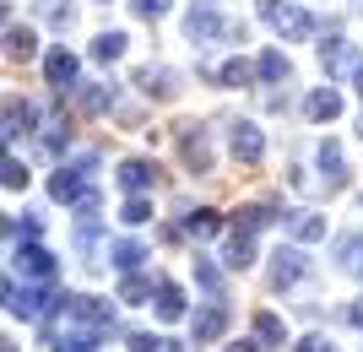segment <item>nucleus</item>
<instances>
[{
    "label": "nucleus",
    "mask_w": 363,
    "mask_h": 352,
    "mask_svg": "<svg viewBox=\"0 0 363 352\" xmlns=\"http://www.w3.org/2000/svg\"><path fill=\"white\" fill-rule=\"evenodd\" d=\"M309 271V261H303V249H277L272 255V288H293V282H298V276Z\"/></svg>",
    "instance_id": "nucleus-12"
},
{
    "label": "nucleus",
    "mask_w": 363,
    "mask_h": 352,
    "mask_svg": "<svg viewBox=\"0 0 363 352\" xmlns=\"http://www.w3.org/2000/svg\"><path fill=\"white\" fill-rule=\"evenodd\" d=\"M266 222H282L272 200H260V206H244V212L233 217V233H260V228H266Z\"/></svg>",
    "instance_id": "nucleus-19"
},
{
    "label": "nucleus",
    "mask_w": 363,
    "mask_h": 352,
    "mask_svg": "<svg viewBox=\"0 0 363 352\" xmlns=\"http://www.w3.org/2000/svg\"><path fill=\"white\" fill-rule=\"evenodd\" d=\"M206 76H212L217 87H244L255 71H250V60H228V65H206Z\"/></svg>",
    "instance_id": "nucleus-22"
},
{
    "label": "nucleus",
    "mask_w": 363,
    "mask_h": 352,
    "mask_svg": "<svg viewBox=\"0 0 363 352\" xmlns=\"http://www.w3.org/2000/svg\"><path fill=\"white\" fill-rule=\"evenodd\" d=\"M147 293H152V282H147V276H136V271H125V282H120V298H125V304H141V298H147Z\"/></svg>",
    "instance_id": "nucleus-32"
},
{
    "label": "nucleus",
    "mask_w": 363,
    "mask_h": 352,
    "mask_svg": "<svg viewBox=\"0 0 363 352\" xmlns=\"http://www.w3.org/2000/svg\"><path fill=\"white\" fill-rule=\"evenodd\" d=\"M196 282H201L206 293H223V271H217L212 261H201V255H196Z\"/></svg>",
    "instance_id": "nucleus-35"
},
{
    "label": "nucleus",
    "mask_w": 363,
    "mask_h": 352,
    "mask_svg": "<svg viewBox=\"0 0 363 352\" xmlns=\"http://www.w3.org/2000/svg\"><path fill=\"white\" fill-rule=\"evenodd\" d=\"M11 271L22 276V282H55L60 276V266H55V255H49L44 244H22V249H11Z\"/></svg>",
    "instance_id": "nucleus-5"
},
{
    "label": "nucleus",
    "mask_w": 363,
    "mask_h": 352,
    "mask_svg": "<svg viewBox=\"0 0 363 352\" xmlns=\"http://www.w3.org/2000/svg\"><path fill=\"white\" fill-rule=\"evenodd\" d=\"M260 22H266L277 38H288V44H298V38H309V33L320 28L315 16L303 11V6H293V0H260Z\"/></svg>",
    "instance_id": "nucleus-3"
},
{
    "label": "nucleus",
    "mask_w": 363,
    "mask_h": 352,
    "mask_svg": "<svg viewBox=\"0 0 363 352\" xmlns=\"http://www.w3.org/2000/svg\"><path fill=\"white\" fill-rule=\"evenodd\" d=\"M130 11H136L141 22H157V16L168 11V0H130Z\"/></svg>",
    "instance_id": "nucleus-37"
},
{
    "label": "nucleus",
    "mask_w": 363,
    "mask_h": 352,
    "mask_svg": "<svg viewBox=\"0 0 363 352\" xmlns=\"http://www.w3.org/2000/svg\"><path fill=\"white\" fill-rule=\"evenodd\" d=\"M336 261H342V271H363V233H347L336 244Z\"/></svg>",
    "instance_id": "nucleus-30"
},
{
    "label": "nucleus",
    "mask_w": 363,
    "mask_h": 352,
    "mask_svg": "<svg viewBox=\"0 0 363 352\" xmlns=\"http://www.w3.org/2000/svg\"><path fill=\"white\" fill-rule=\"evenodd\" d=\"M136 87L147 92V98H174V92H179V76H174L168 65H147V71H136Z\"/></svg>",
    "instance_id": "nucleus-14"
},
{
    "label": "nucleus",
    "mask_w": 363,
    "mask_h": 352,
    "mask_svg": "<svg viewBox=\"0 0 363 352\" xmlns=\"http://www.w3.org/2000/svg\"><path fill=\"white\" fill-rule=\"evenodd\" d=\"M44 76H49V87H60V92H71V87H76V55H71L65 44L44 55Z\"/></svg>",
    "instance_id": "nucleus-11"
},
{
    "label": "nucleus",
    "mask_w": 363,
    "mask_h": 352,
    "mask_svg": "<svg viewBox=\"0 0 363 352\" xmlns=\"http://www.w3.org/2000/svg\"><path fill=\"white\" fill-rule=\"evenodd\" d=\"M49 304H60L55 282H28V288H16V276H6V314H16V320H44Z\"/></svg>",
    "instance_id": "nucleus-4"
},
{
    "label": "nucleus",
    "mask_w": 363,
    "mask_h": 352,
    "mask_svg": "<svg viewBox=\"0 0 363 352\" xmlns=\"http://www.w3.org/2000/svg\"><path fill=\"white\" fill-rule=\"evenodd\" d=\"M33 55H38V38H33V28H16V22H11V28H6V60H22V65H28Z\"/></svg>",
    "instance_id": "nucleus-20"
},
{
    "label": "nucleus",
    "mask_w": 363,
    "mask_h": 352,
    "mask_svg": "<svg viewBox=\"0 0 363 352\" xmlns=\"http://www.w3.org/2000/svg\"><path fill=\"white\" fill-rule=\"evenodd\" d=\"M33 125H38V108H33V103H16V98H6V141L28 136Z\"/></svg>",
    "instance_id": "nucleus-18"
},
{
    "label": "nucleus",
    "mask_w": 363,
    "mask_h": 352,
    "mask_svg": "<svg viewBox=\"0 0 363 352\" xmlns=\"http://www.w3.org/2000/svg\"><path fill=\"white\" fill-rule=\"evenodd\" d=\"M282 222H288V233L298 239V244L325 239V217H315V212H282Z\"/></svg>",
    "instance_id": "nucleus-17"
},
{
    "label": "nucleus",
    "mask_w": 363,
    "mask_h": 352,
    "mask_svg": "<svg viewBox=\"0 0 363 352\" xmlns=\"http://www.w3.org/2000/svg\"><path fill=\"white\" fill-rule=\"evenodd\" d=\"M38 147H44L49 157H60L65 147H71V130H65V120H49V125H44V136H38Z\"/></svg>",
    "instance_id": "nucleus-29"
},
{
    "label": "nucleus",
    "mask_w": 363,
    "mask_h": 352,
    "mask_svg": "<svg viewBox=\"0 0 363 352\" xmlns=\"http://www.w3.org/2000/svg\"><path fill=\"white\" fill-rule=\"evenodd\" d=\"M320 169H325V179H331V184L347 179V169H342V147H336V141H320Z\"/></svg>",
    "instance_id": "nucleus-31"
},
{
    "label": "nucleus",
    "mask_w": 363,
    "mask_h": 352,
    "mask_svg": "<svg viewBox=\"0 0 363 352\" xmlns=\"http://www.w3.org/2000/svg\"><path fill=\"white\" fill-rule=\"evenodd\" d=\"M6 190H11V195H16V190H28V163H16L11 152H6Z\"/></svg>",
    "instance_id": "nucleus-36"
},
{
    "label": "nucleus",
    "mask_w": 363,
    "mask_h": 352,
    "mask_svg": "<svg viewBox=\"0 0 363 352\" xmlns=\"http://www.w3.org/2000/svg\"><path fill=\"white\" fill-rule=\"evenodd\" d=\"M0 352H16V347H11V341H0Z\"/></svg>",
    "instance_id": "nucleus-44"
},
{
    "label": "nucleus",
    "mask_w": 363,
    "mask_h": 352,
    "mask_svg": "<svg viewBox=\"0 0 363 352\" xmlns=\"http://www.w3.org/2000/svg\"><path fill=\"white\" fill-rule=\"evenodd\" d=\"M108 325H114L108 304L82 298V293H65L55 320L44 325V336H49V352H98V341L108 336Z\"/></svg>",
    "instance_id": "nucleus-1"
},
{
    "label": "nucleus",
    "mask_w": 363,
    "mask_h": 352,
    "mask_svg": "<svg viewBox=\"0 0 363 352\" xmlns=\"http://www.w3.org/2000/svg\"><path fill=\"white\" fill-rule=\"evenodd\" d=\"M157 320H184V293L174 288V282L157 288Z\"/></svg>",
    "instance_id": "nucleus-25"
},
{
    "label": "nucleus",
    "mask_w": 363,
    "mask_h": 352,
    "mask_svg": "<svg viewBox=\"0 0 363 352\" xmlns=\"http://www.w3.org/2000/svg\"><path fill=\"white\" fill-rule=\"evenodd\" d=\"M223 331H228V304H223V298H217V304H206L196 320H190V336H196V341H217Z\"/></svg>",
    "instance_id": "nucleus-13"
},
{
    "label": "nucleus",
    "mask_w": 363,
    "mask_h": 352,
    "mask_svg": "<svg viewBox=\"0 0 363 352\" xmlns=\"http://www.w3.org/2000/svg\"><path fill=\"white\" fill-rule=\"evenodd\" d=\"M255 341L260 347H282V341H288L282 320H277V314H255Z\"/></svg>",
    "instance_id": "nucleus-28"
},
{
    "label": "nucleus",
    "mask_w": 363,
    "mask_h": 352,
    "mask_svg": "<svg viewBox=\"0 0 363 352\" xmlns=\"http://www.w3.org/2000/svg\"><path fill=\"white\" fill-rule=\"evenodd\" d=\"M125 222H130V228H141V222H152V200L147 195H130V200H125Z\"/></svg>",
    "instance_id": "nucleus-33"
},
{
    "label": "nucleus",
    "mask_w": 363,
    "mask_h": 352,
    "mask_svg": "<svg viewBox=\"0 0 363 352\" xmlns=\"http://www.w3.org/2000/svg\"><path fill=\"white\" fill-rule=\"evenodd\" d=\"M76 108L82 114H108L114 108V81H87V87L76 92Z\"/></svg>",
    "instance_id": "nucleus-16"
},
{
    "label": "nucleus",
    "mask_w": 363,
    "mask_h": 352,
    "mask_svg": "<svg viewBox=\"0 0 363 352\" xmlns=\"http://www.w3.org/2000/svg\"><path fill=\"white\" fill-rule=\"evenodd\" d=\"M298 352H331V341H325V336H303Z\"/></svg>",
    "instance_id": "nucleus-40"
},
{
    "label": "nucleus",
    "mask_w": 363,
    "mask_h": 352,
    "mask_svg": "<svg viewBox=\"0 0 363 352\" xmlns=\"http://www.w3.org/2000/svg\"><path fill=\"white\" fill-rule=\"evenodd\" d=\"M141 261H152L147 244H136V239H120V244H114V266H120V271H136Z\"/></svg>",
    "instance_id": "nucleus-27"
},
{
    "label": "nucleus",
    "mask_w": 363,
    "mask_h": 352,
    "mask_svg": "<svg viewBox=\"0 0 363 352\" xmlns=\"http://www.w3.org/2000/svg\"><path fill=\"white\" fill-rule=\"evenodd\" d=\"M184 33H190V44H217V38H239L244 44V22H228L212 0H196V6H190Z\"/></svg>",
    "instance_id": "nucleus-2"
},
{
    "label": "nucleus",
    "mask_w": 363,
    "mask_h": 352,
    "mask_svg": "<svg viewBox=\"0 0 363 352\" xmlns=\"http://www.w3.org/2000/svg\"><path fill=\"white\" fill-rule=\"evenodd\" d=\"M6 239H11V244H16V239H38V217H28V222H16V217H11V222H6Z\"/></svg>",
    "instance_id": "nucleus-38"
},
{
    "label": "nucleus",
    "mask_w": 363,
    "mask_h": 352,
    "mask_svg": "<svg viewBox=\"0 0 363 352\" xmlns=\"http://www.w3.org/2000/svg\"><path fill=\"white\" fill-rule=\"evenodd\" d=\"M303 114H309V120H336V114H342V92L336 87H315L309 92V98H303Z\"/></svg>",
    "instance_id": "nucleus-15"
},
{
    "label": "nucleus",
    "mask_w": 363,
    "mask_h": 352,
    "mask_svg": "<svg viewBox=\"0 0 363 352\" xmlns=\"http://www.w3.org/2000/svg\"><path fill=\"white\" fill-rule=\"evenodd\" d=\"M358 49L347 44V38H325L320 44V65H325V76H342V71H358Z\"/></svg>",
    "instance_id": "nucleus-8"
},
{
    "label": "nucleus",
    "mask_w": 363,
    "mask_h": 352,
    "mask_svg": "<svg viewBox=\"0 0 363 352\" xmlns=\"http://www.w3.org/2000/svg\"><path fill=\"white\" fill-rule=\"evenodd\" d=\"M179 157H184V169L212 174V141H206V130H201V125H184V136H179Z\"/></svg>",
    "instance_id": "nucleus-7"
},
{
    "label": "nucleus",
    "mask_w": 363,
    "mask_h": 352,
    "mask_svg": "<svg viewBox=\"0 0 363 352\" xmlns=\"http://www.w3.org/2000/svg\"><path fill=\"white\" fill-rule=\"evenodd\" d=\"M228 271H244V266H255V233H233L228 239Z\"/></svg>",
    "instance_id": "nucleus-21"
},
{
    "label": "nucleus",
    "mask_w": 363,
    "mask_h": 352,
    "mask_svg": "<svg viewBox=\"0 0 363 352\" xmlns=\"http://www.w3.org/2000/svg\"><path fill=\"white\" fill-rule=\"evenodd\" d=\"M255 71H260V81H288V76H293V65H288V55H282V49H266Z\"/></svg>",
    "instance_id": "nucleus-23"
},
{
    "label": "nucleus",
    "mask_w": 363,
    "mask_h": 352,
    "mask_svg": "<svg viewBox=\"0 0 363 352\" xmlns=\"http://www.w3.org/2000/svg\"><path fill=\"white\" fill-rule=\"evenodd\" d=\"M130 352H168V341H163V336H147V331H136V336H130Z\"/></svg>",
    "instance_id": "nucleus-39"
},
{
    "label": "nucleus",
    "mask_w": 363,
    "mask_h": 352,
    "mask_svg": "<svg viewBox=\"0 0 363 352\" xmlns=\"http://www.w3.org/2000/svg\"><path fill=\"white\" fill-rule=\"evenodd\" d=\"M228 352H260V347H255V341H239V347H228Z\"/></svg>",
    "instance_id": "nucleus-43"
},
{
    "label": "nucleus",
    "mask_w": 363,
    "mask_h": 352,
    "mask_svg": "<svg viewBox=\"0 0 363 352\" xmlns=\"http://www.w3.org/2000/svg\"><path fill=\"white\" fill-rule=\"evenodd\" d=\"M98 169V157H82V163H60V169H55V179H49V195L55 200H65V206H71V200H82L87 195V184H82V174H92Z\"/></svg>",
    "instance_id": "nucleus-6"
},
{
    "label": "nucleus",
    "mask_w": 363,
    "mask_h": 352,
    "mask_svg": "<svg viewBox=\"0 0 363 352\" xmlns=\"http://www.w3.org/2000/svg\"><path fill=\"white\" fill-rule=\"evenodd\" d=\"M228 147H233V157H239V163H260V152H266V136H260V125L239 120V125H233V136H228Z\"/></svg>",
    "instance_id": "nucleus-9"
},
{
    "label": "nucleus",
    "mask_w": 363,
    "mask_h": 352,
    "mask_svg": "<svg viewBox=\"0 0 363 352\" xmlns=\"http://www.w3.org/2000/svg\"><path fill=\"white\" fill-rule=\"evenodd\" d=\"M44 16L55 22V28H71V22H76V6H71V0H44Z\"/></svg>",
    "instance_id": "nucleus-34"
},
{
    "label": "nucleus",
    "mask_w": 363,
    "mask_h": 352,
    "mask_svg": "<svg viewBox=\"0 0 363 352\" xmlns=\"http://www.w3.org/2000/svg\"><path fill=\"white\" fill-rule=\"evenodd\" d=\"M352 87H358V98H363V60H358V71H352Z\"/></svg>",
    "instance_id": "nucleus-42"
},
{
    "label": "nucleus",
    "mask_w": 363,
    "mask_h": 352,
    "mask_svg": "<svg viewBox=\"0 0 363 352\" xmlns=\"http://www.w3.org/2000/svg\"><path fill=\"white\" fill-rule=\"evenodd\" d=\"M217 228H223V217H217L212 206H201V212H190V217H184V233H190V239H212Z\"/></svg>",
    "instance_id": "nucleus-24"
},
{
    "label": "nucleus",
    "mask_w": 363,
    "mask_h": 352,
    "mask_svg": "<svg viewBox=\"0 0 363 352\" xmlns=\"http://www.w3.org/2000/svg\"><path fill=\"white\" fill-rule=\"evenodd\" d=\"M125 44H130V38H125V33H98V38H92V60H120L125 55Z\"/></svg>",
    "instance_id": "nucleus-26"
},
{
    "label": "nucleus",
    "mask_w": 363,
    "mask_h": 352,
    "mask_svg": "<svg viewBox=\"0 0 363 352\" xmlns=\"http://www.w3.org/2000/svg\"><path fill=\"white\" fill-rule=\"evenodd\" d=\"M347 320H352V325H358V331H363V298H358V304L347 309Z\"/></svg>",
    "instance_id": "nucleus-41"
},
{
    "label": "nucleus",
    "mask_w": 363,
    "mask_h": 352,
    "mask_svg": "<svg viewBox=\"0 0 363 352\" xmlns=\"http://www.w3.org/2000/svg\"><path fill=\"white\" fill-rule=\"evenodd\" d=\"M152 184H157V169H152L147 157H125L120 163V190L125 195H147Z\"/></svg>",
    "instance_id": "nucleus-10"
}]
</instances>
